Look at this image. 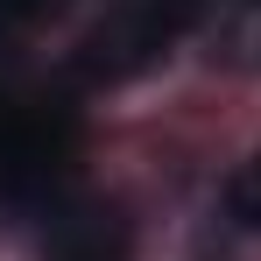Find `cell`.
I'll return each mask as SVG.
<instances>
[{
	"label": "cell",
	"mask_w": 261,
	"mask_h": 261,
	"mask_svg": "<svg viewBox=\"0 0 261 261\" xmlns=\"http://www.w3.org/2000/svg\"><path fill=\"white\" fill-rule=\"evenodd\" d=\"M205 14V0H106V14L78 43V78L85 85H127L148 64H163L191 21Z\"/></svg>",
	"instance_id": "6da1fadb"
},
{
	"label": "cell",
	"mask_w": 261,
	"mask_h": 261,
	"mask_svg": "<svg viewBox=\"0 0 261 261\" xmlns=\"http://www.w3.org/2000/svg\"><path fill=\"white\" fill-rule=\"evenodd\" d=\"M78 163V120L49 92L0 85V191L7 198H43Z\"/></svg>",
	"instance_id": "7a4b0ae2"
},
{
	"label": "cell",
	"mask_w": 261,
	"mask_h": 261,
	"mask_svg": "<svg viewBox=\"0 0 261 261\" xmlns=\"http://www.w3.org/2000/svg\"><path fill=\"white\" fill-rule=\"evenodd\" d=\"M49 261H127V233H120L113 212H85V219H71L57 233Z\"/></svg>",
	"instance_id": "3957f363"
},
{
	"label": "cell",
	"mask_w": 261,
	"mask_h": 261,
	"mask_svg": "<svg viewBox=\"0 0 261 261\" xmlns=\"http://www.w3.org/2000/svg\"><path fill=\"white\" fill-rule=\"evenodd\" d=\"M226 212L240 219L247 233H261V148L233 170V184H226Z\"/></svg>",
	"instance_id": "277c9868"
},
{
	"label": "cell",
	"mask_w": 261,
	"mask_h": 261,
	"mask_svg": "<svg viewBox=\"0 0 261 261\" xmlns=\"http://www.w3.org/2000/svg\"><path fill=\"white\" fill-rule=\"evenodd\" d=\"M64 7H71V0H0V29H43Z\"/></svg>",
	"instance_id": "5b68a950"
}]
</instances>
